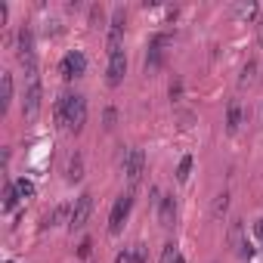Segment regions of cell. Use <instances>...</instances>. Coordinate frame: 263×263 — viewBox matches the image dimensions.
Masks as SVG:
<instances>
[{
	"instance_id": "1",
	"label": "cell",
	"mask_w": 263,
	"mask_h": 263,
	"mask_svg": "<svg viewBox=\"0 0 263 263\" xmlns=\"http://www.w3.org/2000/svg\"><path fill=\"white\" fill-rule=\"evenodd\" d=\"M56 124L81 134L87 124V99L81 93H65L56 99Z\"/></svg>"
},
{
	"instance_id": "2",
	"label": "cell",
	"mask_w": 263,
	"mask_h": 263,
	"mask_svg": "<svg viewBox=\"0 0 263 263\" xmlns=\"http://www.w3.org/2000/svg\"><path fill=\"white\" fill-rule=\"evenodd\" d=\"M41 102H44V84H41V74H28V90H25V99H22V118L25 121H34L37 111H41Z\"/></svg>"
},
{
	"instance_id": "3",
	"label": "cell",
	"mask_w": 263,
	"mask_h": 263,
	"mask_svg": "<svg viewBox=\"0 0 263 263\" xmlns=\"http://www.w3.org/2000/svg\"><path fill=\"white\" fill-rule=\"evenodd\" d=\"M59 71H62V78H65V81H74V78H81V74L87 71V59H84V53H81V50H71V53H65V56H62V65H59Z\"/></svg>"
},
{
	"instance_id": "4",
	"label": "cell",
	"mask_w": 263,
	"mask_h": 263,
	"mask_svg": "<svg viewBox=\"0 0 263 263\" xmlns=\"http://www.w3.org/2000/svg\"><path fill=\"white\" fill-rule=\"evenodd\" d=\"M124 174L130 183H140V177L146 174V152L143 149H130L124 155Z\"/></svg>"
},
{
	"instance_id": "5",
	"label": "cell",
	"mask_w": 263,
	"mask_h": 263,
	"mask_svg": "<svg viewBox=\"0 0 263 263\" xmlns=\"http://www.w3.org/2000/svg\"><path fill=\"white\" fill-rule=\"evenodd\" d=\"M130 204H134V195H121V198L115 201V208H111V214H108V232H111V235L121 232V226H124V220H127V214H130Z\"/></svg>"
},
{
	"instance_id": "6",
	"label": "cell",
	"mask_w": 263,
	"mask_h": 263,
	"mask_svg": "<svg viewBox=\"0 0 263 263\" xmlns=\"http://www.w3.org/2000/svg\"><path fill=\"white\" fill-rule=\"evenodd\" d=\"M229 245L235 248V254H238L241 260H251L254 248L245 241V223H241V220H232V223H229Z\"/></svg>"
},
{
	"instance_id": "7",
	"label": "cell",
	"mask_w": 263,
	"mask_h": 263,
	"mask_svg": "<svg viewBox=\"0 0 263 263\" xmlns=\"http://www.w3.org/2000/svg\"><path fill=\"white\" fill-rule=\"evenodd\" d=\"M124 74H127V56L124 50H111L108 53V87H121Z\"/></svg>"
},
{
	"instance_id": "8",
	"label": "cell",
	"mask_w": 263,
	"mask_h": 263,
	"mask_svg": "<svg viewBox=\"0 0 263 263\" xmlns=\"http://www.w3.org/2000/svg\"><path fill=\"white\" fill-rule=\"evenodd\" d=\"M90 214H93V195L84 192V195L74 201V208H71V220H68V226H71V229H81V226L90 220Z\"/></svg>"
},
{
	"instance_id": "9",
	"label": "cell",
	"mask_w": 263,
	"mask_h": 263,
	"mask_svg": "<svg viewBox=\"0 0 263 263\" xmlns=\"http://www.w3.org/2000/svg\"><path fill=\"white\" fill-rule=\"evenodd\" d=\"M124 25H127V13L118 7L111 22H108V53L111 50H121V37H124Z\"/></svg>"
},
{
	"instance_id": "10",
	"label": "cell",
	"mask_w": 263,
	"mask_h": 263,
	"mask_svg": "<svg viewBox=\"0 0 263 263\" xmlns=\"http://www.w3.org/2000/svg\"><path fill=\"white\" fill-rule=\"evenodd\" d=\"M16 50H19V59H22V62H31V59H34V31H31L28 25H22V28H19Z\"/></svg>"
},
{
	"instance_id": "11",
	"label": "cell",
	"mask_w": 263,
	"mask_h": 263,
	"mask_svg": "<svg viewBox=\"0 0 263 263\" xmlns=\"http://www.w3.org/2000/svg\"><path fill=\"white\" fill-rule=\"evenodd\" d=\"M174 217H177V201H174V195H161V201H158V223H161V226H174Z\"/></svg>"
},
{
	"instance_id": "12",
	"label": "cell",
	"mask_w": 263,
	"mask_h": 263,
	"mask_svg": "<svg viewBox=\"0 0 263 263\" xmlns=\"http://www.w3.org/2000/svg\"><path fill=\"white\" fill-rule=\"evenodd\" d=\"M245 124V108H241V102H229V108H226V130L229 134H235V130Z\"/></svg>"
},
{
	"instance_id": "13",
	"label": "cell",
	"mask_w": 263,
	"mask_h": 263,
	"mask_svg": "<svg viewBox=\"0 0 263 263\" xmlns=\"http://www.w3.org/2000/svg\"><path fill=\"white\" fill-rule=\"evenodd\" d=\"M10 102H13V74L4 71L0 74V111H7Z\"/></svg>"
},
{
	"instance_id": "14",
	"label": "cell",
	"mask_w": 263,
	"mask_h": 263,
	"mask_svg": "<svg viewBox=\"0 0 263 263\" xmlns=\"http://www.w3.org/2000/svg\"><path fill=\"white\" fill-rule=\"evenodd\" d=\"M65 177H68V183H78V180L84 177V158H81V152H74V155L68 158V167H65Z\"/></svg>"
},
{
	"instance_id": "15",
	"label": "cell",
	"mask_w": 263,
	"mask_h": 263,
	"mask_svg": "<svg viewBox=\"0 0 263 263\" xmlns=\"http://www.w3.org/2000/svg\"><path fill=\"white\" fill-rule=\"evenodd\" d=\"M164 65V50L149 44V56H146V71H158Z\"/></svg>"
},
{
	"instance_id": "16",
	"label": "cell",
	"mask_w": 263,
	"mask_h": 263,
	"mask_svg": "<svg viewBox=\"0 0 263 263\" xmlns=\"http://www.w3.org/2000/svg\"><path fill=\"white\" fill-rule=\"evenodd\" d=\"M62 220H71V208H68V204H56L53 214H47L44 226H56V223H62Z\"/></svg>"
},
{
	"instance_id": "17",
	"label": "cell",
	"mask_w": 263,
	"mask_h": 263,
	"mask_svg": "<svg viewBox=\"0 0 263 263\" xmlns=\"http://www.w3.org/2000/svg\"><path fill=\"white\" fill-rule=\"evenodd\" d=\"M19 189H16V183H7V189H4V211H16V204H19Z\"/></svg>"
},
{
	"instance_id": "18",
	"label": "cell",
	"mask_w": 263,
	"mask_h": 263,
	"mask_svg": "<svg viewBox=\"0 0 263 263\" xmlns=\"http://www.w3.org/2000/svg\"><path fill=\"white\" fill-rule=\"evenodd\" d=\"M226 211H229V192H220V195L214 198V208H211V214H214V217L220 220V217H223Z\"/></svg>"
},
{
	"instance_id": "19",
	"label": "cell",
	"mask_w": 263,
	"mask_h": 263,
	"mask_svg": "<svg viewBox=\"0 0 263 263\" xmlns=\"http://www.w3.org/2000/svg\"><path fill=\"white\" fill-rule=\"evenodd\" d=\"M161 263H180V251H177L174 241L164 245V251H161Z\"/></svg>"
},
{
	"instance_id": "20",
	"label": "cell",
	"mask_w": 263,
	"mask_h": 263,
	"mask_svg": "<svg viewBox=\"0 0 263 263\" xmlns=\"http://www.w3.org/2000/svg\"><path fill=\"white\" fill-rule=\"evenodd\" d=\"M189 174H192V155H186V158L180 161V167H177V180H180V183H186V180H189Z\"/></svg>"
},
{
	"instance_id": "21",
	"label": "cell",
	"mask_w": 263,
	"mask_h": 263,
	"mask_svg": "<svg viewBox=\"0 0 263 263\" xmlns=\"http://www.w3.org/2000/svg\"><path fill=\"white\" fill-rule=\"evenodd\" d=\"M257 13H260V7L257 4H245V7H238V19H257Z\"/></svg>"
},
{
	"instance_id": "22",
	"label": "cell",
	"mask_w": 263,
	"mask_h": 263,
	"mask_svg": "<svg viewBox=\"0 0 263 263\" xmlns=\"http://www.w3.org/2000/svg\"><path fill=\"white\" fill-rule=\"evenodd\" d=\"M16 189H19L22 198H31V195H34V183H31V180H16Z\"/></svg>"
},
{
	"instance_id": "23",
	"label": "cell",
	"mask_w": 263,
	"mask_h": 263,
	"mask_svg": "<svg viewBox=\"0 0 263 263\" xmlns=\"http://www.w3.org/2000/svg\"><path fill=\"white\" fill-rule=\"evenodd\" d=\"M102 124H105L108 130L118 124V108H115V105H108V108H105V115H102Z\"/></svg>"
},
{
	"instance_id": "24",
	"label": "cell",
	"mask_w": 263,
	"mask_h": 263,
	"mask_svg": "<svg viewBox=\"0 0 263 263\" xmlns=\"http://www.w3.org/2000/svg\"><path fill=\"white\" fill-rule=\"evenodd\" d=\"M254 74H257V62H248V65H245V71H241V84H251V81H254Z\"/></svg>"
},
{
	"instance_id": "25",
	"label": "cell",
	"mask_w": 263,
	"mask_h": 263,
	"mask_svg": "<svg viewBox=\"0 0 263 263\" xmlns=\"http://www.w3.org/2000/svg\"><path fill=\"white\" fill-rule=\"evenodd\" d=\"M90 251H93V238H84V241L78 245V257H84V260H87V257H90Z\"/></svg>"
},
{
	"instance_id": "26",
	"label": "cell",
	"mask_w": 263,
	"mask_h": 263,
	"mask_svg": "<svg viewBox=\"0 0 263 263\" xmlns=\"http://www.w3.org/2000/svg\"><path fill=\"white\" fill-rule=\"evenodd\" d=\"M115 263H134V248H124V251H118Z\"/></svg>"
},
{
	"instance_id": "27",
	"label": "cell",
	"mask_w": 263,
	"mask_h": 263,
	"mask_svg": "<svg viewBox=\"0 0 263 263\" xmlns=\"http://www.w3.org/2000/svg\"><path fill=\"white\" fill-rule=\"evenodd\" d=\"M167 44H171V34H155V37H152V47H161V50H164Z\"/></svg>"
},
{
	"instance_id": "28",
	"label": "cell",
	"mask_w": 263,
	"mask_h": 263,
	"mask_svg": "<svg viewBox=\"0 0 263 263\" xmlns=\"http://www.w3.org/2000/svg\"><path fill=\"white\" fill-rule=\"evenodd\" d=\"M134 263H146V245H137L134 248Z\"/></svg>"
},
{
	"instance_id": "29",
	"label": "cell",
	"mask_w": 263,
	"mask_h": 263,
	"mask_svg": "<svg viewBox=\"0 0 263 263\" xmlns=\"http://www.w3.org/2000/svg\"><path fill=\"white\" fill-rule=\"evenodd\" d=\"M90 25H102V10H99V7L90 10Z\"/></svg>"
},
{
	"instance_id": "30",
	"label": "cell",
	"mask_w": 263,
	"mask_h": 263,
	"mask_svg": "<svg viewBox=\"0 0 263 263\" xmlns=\"http://www.w3.org/2000/svg\"><path fill=\"white\" fill-rule=\"evenodd\" d=\"M180 96H183V84H180V78H177V81L171 84V99H180Z\"/></svg>"
},
{
	"instance_id": "31",
	"label": "cell",
	"mask_w": 263,
	"mask_h": 263,
	"mask_svg": "<svg viewBox=\"0 0 263 263\" xmlns=\"http://www.w3.org/2000/svg\"><path fill=\"white\" fill-rule=\"evenodd\" d=\"M254 232H257V238H263V220H260V223L254 226Z\"/></svg>"
},
{
	"instance_id": "32",
	"label": "cell",
	"mask_w": 263,
	"mask_h": 263,
	"mask_svg": "<svg viewBox=\"0 0 263 263\" xmlns=\"http://www.w3.org/2000/svg\"><path fill=\"white\" fill-rule=\"evenodd\" d=\"M260 41H263V19H260Z\"/></svg>"
},
{
	"instance_id": "33",
	"label": "cell",
	"mask_w": 263,
	"mask_h": 263,
	"mask_svg": "<svg viewBox=\"0 0 263 263\" xmlns=\"http://www.w3.org/2000/svg\"><path fill=\"white\" fill-rule=\"evenodd\" d=\"M7 263H16V260H7Z\"/></svg>"
}]
</instances>
